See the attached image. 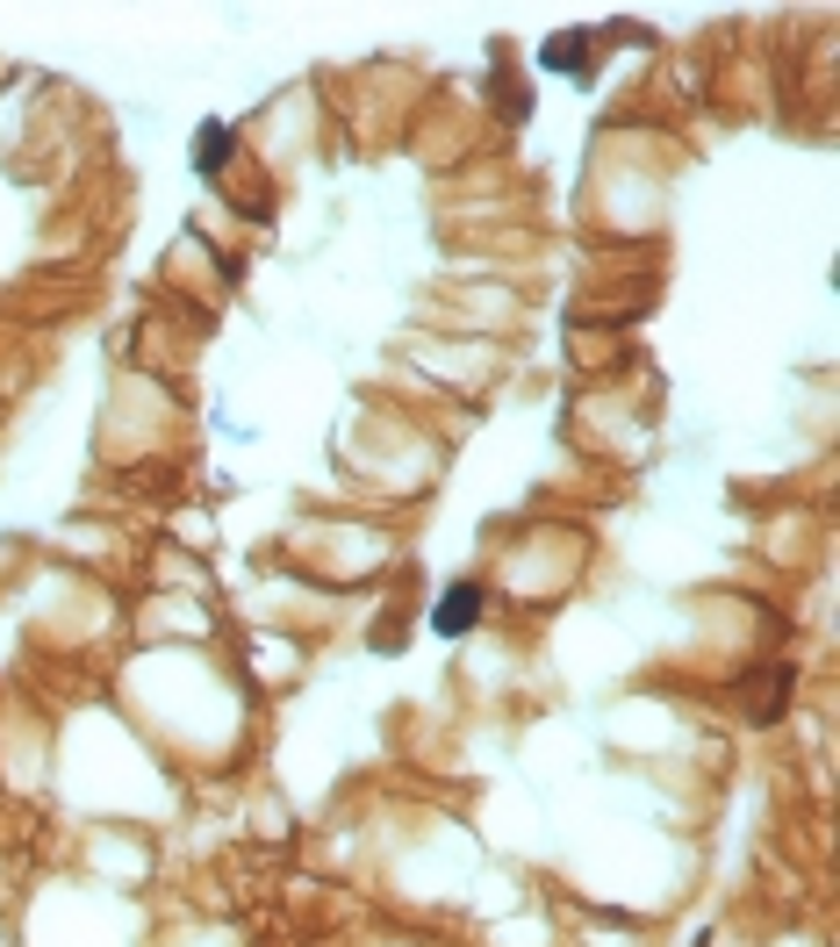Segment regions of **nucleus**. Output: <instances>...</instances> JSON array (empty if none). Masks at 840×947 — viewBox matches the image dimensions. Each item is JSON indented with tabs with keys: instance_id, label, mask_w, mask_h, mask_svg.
Returning a JSON list of instances; mask_svg holds the SVG:
<instances>
[{
	"instance_id": "1",
	"label": "nucleus",
	"mask_w": 840,
	"mask_h": 947,
	"mask_svg": "<svg viewBox=\"0 0 840 947\" xmlns=\"http://www.w3.org/2000/svg\"><path fill=\"white\" fill-rule=\"evenodd\" d=\"M482 603H488L482 582H453V589L432 603V632H438V639H467V632L482 624Z\"/></svg>"
},
{
	"instance_id": "2",
	"label": "nucleus",
	"mask_w": 840,
	"mask_h": 947,
	"mask_svg": "<svg viewBox=\"0 0 840 947\" xmlns=\"http://www.w3.org/2000/svg\"><path fill=\"white\" fill-rule=\"evenodd\" d=\"M539 65L589 80V72H597V58H589V29H560V37H546V43H539Z\"/></svg>"
},
{
	"instance_id": "3",
	"label": "nucleus",
	"mask_w": 840,
	"mask_h": 947,
	"mask_svg": "<svg viewBox=\"0 0 840 947\" xmlns=\"http://www.w3.org/2000/svg\"><path fill=\"white\" fill-rule=\"evenodd\" d=\"M231 151H237V130H231V122H202V130H194V173H223V165H231Z\"/></svg>"
}]
</instances>
